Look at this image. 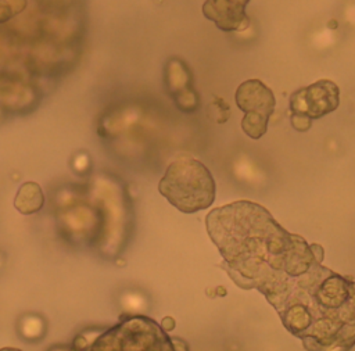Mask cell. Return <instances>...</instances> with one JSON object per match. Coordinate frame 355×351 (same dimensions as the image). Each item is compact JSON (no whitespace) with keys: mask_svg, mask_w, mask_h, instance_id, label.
I'll return each mask as SVG.
<instances>
[{"mask_svg":"<svg viewBox=\"0 0 355 351\" xmlns=\"http://www.w3.org/2000/svg\"><path fill=\"white\" fill-rule=\"evenodd\" d=\"M205 225L233 282L245 290L257 289L266 298L318 261L302 236L286 230L252 201L218 207L207 215Z\"/></svg>","mask_w":355,"mask_h":351,"instance_id":"6da1fadb","label":"cell"},{"mask_svg":"<svg viewBox=\"0 0 355 351\" xmlns=\"http://www.w3.org/2000/svg\"><path fill=\"white\" fill-rule=\"evenodd\" d=\"M268 121H269L268 117H263L259 114H252V112H245L241 119V129L251 139H259L268 130Z\"/></svg>","mask_w":355,"mask_h":351,"instance_id":"9c48e42d","label":"cell"},{"mask_svg":"<svg viewBox=\"0 0 355 351\" xmlns=\"http://www.w3.org/2000/svg\"><path fill=\"white\" fill-rule=\"evenodd\" d=\"M26 0H0V24L14 18L26 8Z\"/></svg>","mask_w":355,"mask_h":351,"instance_id":"30bf717a","label":"cell"},{"mask_svg":"<svg viewBox=\"0 0 355 351\" xmlns=\"http://www.w3.org/2000/svg\"><path fill=\"white\" fill-rule=\"evenodd\" d=\"M236 104L244 112L270 117L275 111L276 100L272 90L259 79H248L236 90Z\"/></svg>","mask_w":355,"mask_h":351,"instance_id":"8992f818","label":"cell"},{"mask_svg":"<svg viewBox=\"0 0 355 351\" xmlns=\"http://www.w3.org/2000/svg\"><path fill=\"white\" fill-rule=\"evenodd\" d=\"M96 351H172L173 341L155 320L130 316L100 334L92 344Z\"/></svg>","mask_w":355,"mask_h":351,"instance_id":"277c9868","label":"cell"},{"mask_svg":"<svg viewBox=\"0 0 355 351\" xmlns=\"http://www.w3.org/2000/svg\"><path fill=\"white\" fill-rule=\"evenodd\" d=\"M158 191L180 212L194 214L214 203L215 180L201 161L180 157L165 171Z\"/></svg>","mask_w":355,"mask_h":351,"instance_id":"3957f363","label":"cell"},{"mask_svg":"<svg viewBox=\"0 0 355 351\" xmlns=\"http://www.w3.org/2000/svg\"><path fill=\"white\" fill-rule=\"evenodd\" d=\"M233 1H237V3H240V4H244V6H247L250 0H233Z\"/></svg>","mask_w":355,"mask_h":351,"instance_id":"5bb4252c","label":"cell"},{"mask_svg":"<svg viewBox=\"0 0 355 351\" xmlns=\"http://www.w3.org/2000/svg\"><path fill=\"white\" fill-rule=\"evenodd\" d=\"M161 327L165 330V332H169L175 327V320L171 318V316H166L161 320Z\"/></svg>","mask_w":355,"mask_h":351,"instance_id":"7c38bea8","label":"cell"},{"mask_svg":"<svg viewBox=\"0 0 355 351\" xmlns=\"http://www.w3.org/2000/svg\"><path fill=\"white\" fill-rule=\"evenodd\" d=\"M44 194L36 182H25L19 186L14 198V207L22 215H31L43 208Z\"/></svg>","mask_w":355,"mask_h":351,"instance_id":"ba28073f","label":"cell"},{"mask_svg":"<svg viewBox=\"0 0 355 351\" xmlns=\"http://www.w3.org/2000/svg\"><path fill=\"white\" fill-rule=\"evenodd\" d=\"M288 103L291 114L308 115L311 119H318L338 107L340 90L333 80L320 79L293 92Z\"/></svg>","mask_w":355,"mask_h":351,"instance_id":"5b68a950","label":"cell"},{"mask_svg":"<svg viewBox=\"0 0 355 351\" xmlns=\"http://www.w3.org/2000/svg\"><path fill=\"white\" fill-rule=\"evenodd\" d=\"M268 302L306 350L344 351L355 345V280L319 261L287 280Z\"/></svg>","mask_w":355,"mask_h":351,"instance_id":"7a4b0ae2","label":"cell"},{"mask_svg":"<svg viewBox=\"0 0 355 351\" xmlns=\"http://www.w3.org/2000/svg\"><path fill=\"white\" fill-rule=\"evenodd\" d=\"M291 126L298 132H305L312 126V119L308 115L301 114H290Z\"/></svg>","mask_w":355,"mask_h":351,"instance_id":"8fae6325","label":"cell"},{"mask_svg":"<svg viewBox=\"0 0 355 351\" xmlns=\"http://www.w3.org/2000/svg\"><path fill=\"white\" fill-rule=\"evenodd\" d=\"M202 14L222 31H241L248 26L245 6L233 0H205Z\"/></svg>","mask_w":355,"mask_h":351,"instance_id":"52a82bcc","label":"cell"},{"mask_svg":"<svg viewBox=\"0 0 355 351\" xmlns=\"http://www.w3.org/2000/svg\"><path fill=\"white\" fill-rule=\"evenodd\" d=\"M311 248H312L316 259L322 262L323 261V248L319 244H311Z\"/></svg>","mask_w":355,"mask_h":351,"instance_id":"4fadbf2b","label":"cell"}]
</instances>
